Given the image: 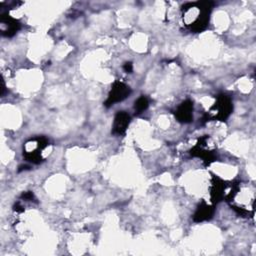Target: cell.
<instances>
[{"instance_id":"6da1fadb","label":"cell","mask_w":256,"mask_h":256,"mask_svg":"<svg viewBox=\"0 0 256 256\" xmlns=\"http://www.w3.org/2000/svg\"><path fill=\"white\" fill-rule=\"evenodd\" d=\"M212 7L213 2L210 1H197L183 5L182 16L185 26L194 33L206 29Z\"/></svg>"},{"instance_id":"7a4b0ae2","label":"cell","mask_w":256,"mask_h":256,"mask_svg":"<svg viewBox=\"0 0 256 256\" xmlns=\"http://www.w3.org/2000/svg\"><path fill=\"white\" fill-rule=\"evenodd\" d=\"M49 146V141L45 137H35L29 139L23 146V156L29 162L38 164L43 161V151Z\"/></svg>"},{"instance_id":"3957f363","label":"cell","mask_w":256,"mask_h":256,"mask_svg":"<svg viewBox=\"0 0 256 256\" xmlns=\"http://www.w3.org/2000/svg\"><path fill=\"white\" fill-rule=\"evenodd\" d=\"M233 110V104L231 98L226 94H220L216 98V102L209 109L206 121L208 119H215L219 121H225Z\"/></svg>"},{"instance_id":"277c9868","label":"cell","mask_w":256,"mask_h":256,"mask_svg":"<svg viewBox=\"0 0 256 256\" xmlns=\"http://www.w3.org/2000/svg\"><path fill=\"white\" fill-rule=\"evenodd\" d=\"M130 93L131 89L128 85L121 81H115L111 87V90L108 94L106 101L104 102V105L106 107H110L115 103L121 102L124 99H126L130 95Z\"/></svg>"},{"instance_id":"5b68a950","label":"cell","mask_w":256,"mask_h":256,"mask_svg":"<svg viewBox=\"0 0 256 256\" xmlns=\"http://www.w3.org/2000/svg\"><path fill=\"white\" fill-rule=\"evenodd\" d=\"M207 146V136L200 138L197 144L190 150V154L195 157L201 158L206 165H209L211 162L215 161V153L210 150Z\"/></svg>"},{"instance_id":"8992f818","label":"cell","mask_w":256,"mask_h":256,"mask_svg":"<svg viewBox=\"0 0 256 256\" xmlns=\"http://www.w3.org/2000/svg\"><path fill=\"white\" fill-rule=\"evenodd\" d=\"M0 23L1 33L6 37H12L21 28L20 22L8 14H3L1 16Z\"/></svg>"},{"instance_id":"52a82bcc","label":"cell","mask_w":256,"mask_h":256,"mask_svg":"<svg viewBox=\"0 0 256 256\" xmlns=\"http://www.w3.org/2000/svg\"><path fill=\"white\" fill-rule=\"evenodd\" d=\"M130 120L131 118L128 113H126L125 111H119L114 117L112 133L115 135H124L129 126Z\"/></svg>"},{"instance_id":"ba28073f","label":"cell","mask_w":256,"mask_h":256,"mask_svg":"<svg viewBox=\"0 0 256 256\" xmlns=\"http://www.w3.org/2000/svg\"><path fill=\"white\" fill-rule=\"evenodd\" d=\"M176 119L181 123H190L193 120V103L190 100L183 101L175 111Z\"/></svg>"},{"instance_id":"9c48e42d","label":"cell","mask_w":256,"mask_h":256,"mask_svg":"<svg viewBox=\"0 0 256 256\" xmlns=\"http://www.w3.org/2000/svg\"><path fill=\"white\" fill-rule=\"evenodd\" d=\"M210 193H211V200L213 203L220 202L222 199L226 198V195H227L225 183L221 179L214 177L212 180Z\"/></svg>"},{"instance_id":"30bf717a","label":"cell","mask_w":256,"mask_h":256,"mask_svg":"<svg viewBox=\"0 0 256 256\" xmlns=\"http://www.w3.org/2000/svg\"><path fill=\"white\" fill-rule=\"evenodd\" d=\"M213 214H214V207L202 201L195 210V213L193 215V220L195 222L207 221L212 218Z\"/></svg>"},{"instance_id":"8fae6325","label":"cell","mask_w":256,"mask_h":256,"mask_svg":"<svg viewBox=\"0 0 256 256\" xmlns=\"http://www.w3.org/2000/svg\"><path fill=\"white\" fill-rule=\"evenodd\" d=\"M148 105H149L148 99H147L145 96H140V97L135 101V104H134L135 113H137V114L142 113L143 111H145V110L148 108Z\"/></svg>"},{"instance_id":"7c38bea8","label":"cell","mask_w":256,"mask_h":256,"mask_svg":"<svg viewBox=\"0 0 256 256\" xmlns=\"http://www.w3.org/2000/svg\"><path fill=\"white\" fill-rule=\"evenodd\" d=\"M123 69L125 70V72L127 73H131L133 71V66H132V63L131 62H126L123 66Z\"/></svg>"},{"instance_id":"4fadbf2b","label":"cell","mask_w":256,"mask_h":256,"mask_svg":"<svg viewBox=\"0 0 256 256\" xmlns=\"http://www.w3.org/2000/svg\"><path fill=\"white\" fill-rule=\"evenodd\" d=\"M22 198L25 199V200H29V201H32V199L34 198V195L32 192H25L22 194Z\"/></svg>"}]
</instances>
